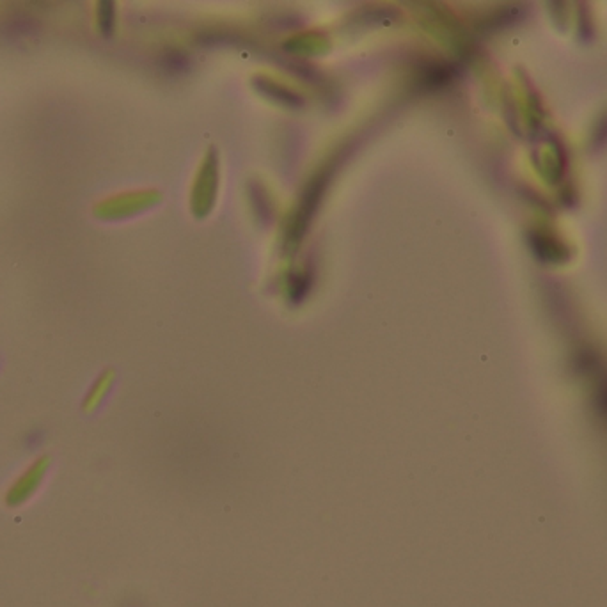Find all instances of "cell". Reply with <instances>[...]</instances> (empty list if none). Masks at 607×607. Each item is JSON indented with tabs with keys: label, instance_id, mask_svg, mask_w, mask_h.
<instances>
[{
	"label": "cell",
	"instance_id": "cell-2",
	"mask_svg": "<svg viewBox=\"0 0 607 607\" xmlns=\"http://www.w3.org/2000/svg\"><path fill=\"white\" fill-rule=\"evenodd\" d=\"M43 440H45V437H43V431L41 430H30V431H27V435H25V446L30 448V450H34V448L41 446Z\"/></svg>",
	"mask_w": 607,
	"mask_h": 607
},
{
	"label": "cell",
	"instance_id": "cell-1",
	"mask_svg": "<svg viewBox=\"0 0 607 607\" xmlns=\"http://www.w3.org/2000/svg\"><path fill=\"white\" fill-rule=\"evenodd\" d=\"M50 462L52 460H50L48 455L38 457L9 485L8 492H6V504L9 508L25 504L39 490V487H41L46 478V472L50 469Z\"/></svg>",
	"mask_w": 607,
	"mask_h": 607
}]
</instances>
